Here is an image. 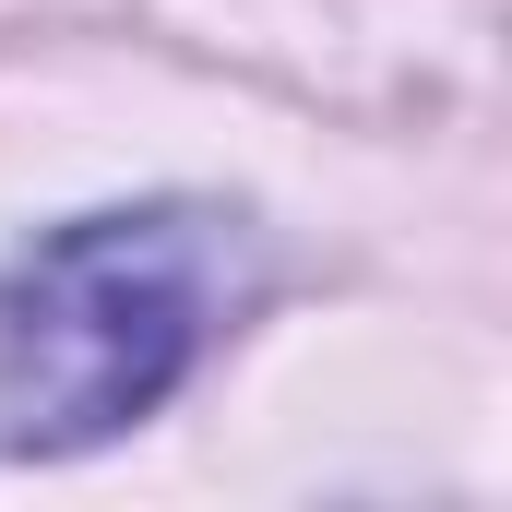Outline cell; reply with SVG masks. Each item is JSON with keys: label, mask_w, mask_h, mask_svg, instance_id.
I'll use <instances>...</instances> for the list:
<instances>
[{"label": "cell", "mask_w": 512, "mask_h": 512, "mask_svg": "<svg viewBox=\"0 0 512 512\" xmlns=\"http://www.w3.org/2000/svg\"><path fill=\"white\" fill-rule=\"evenodd\" d=\"M227 322V215H84L0 262V453H84L191 382Z\"/></svg>", "instance_id": "cell-1"}]
</instances>
